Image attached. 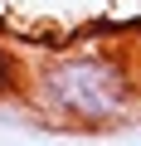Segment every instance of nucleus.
I'll return each instance as SVG.
<instances>
[{
    "mask_svg": "<svg viewBox=\"0 0 141 146\" xmlns=\"http://www.w3.org/2000/svg\"><path fill=\"white\" fill-rule=\"evenodd\" d=\"M24 98L44 122L73 131H107L136 117L141 107V68L107 44H73L44 54L24 73Z\"/></svg>",
    "mask_w": 141,
    "mask_h": 146,
    "instance_id": "1",
    "label": "nucleus"
}]
</instances>
